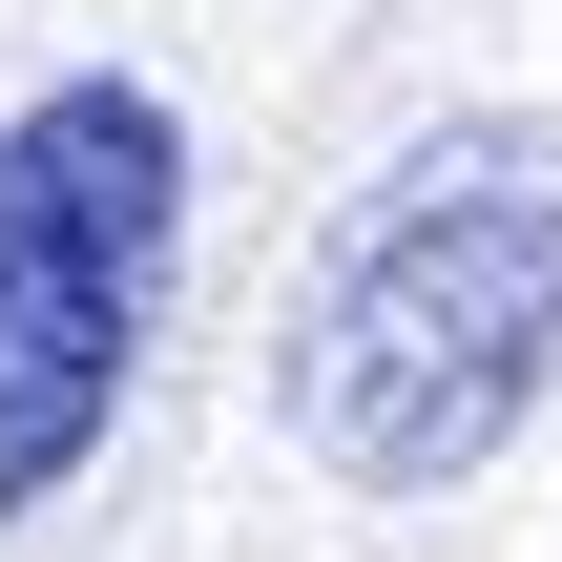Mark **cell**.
I'll use <instances>...</instances> for the list:
<instances>
[{
    "mask_svg": "<svg viewBox=\"0 0 562 562\" xmlns=\"http://www.w3.org/2000/svg\"><path fill=\"white\" fill-rule=\"evenodd\" d=\"M542 396H562V125L480 104L334 209L292 292V438L355 501H459Z\"/></svg>",
    "mask_w": 562,
    "mask_h": 562,
    "instance_id": "obj_1",
    "label": "cell"
},
{
    "mask_svg": "<svg viewBox=\"0 0 562 562\" xmlns=\"http://www.w3.org/2000/svg\"><path fill=\"white\" fill-rule=\"evenodd\" d=\"M167 271H188V104L125 63L0 104V521H42L125 438Z\"/></svg>",
    "mask_w": 562,
    "mask_h": 562,
    "instance_id": "obj_2",
    "label": "cell"
}]
</instances>
